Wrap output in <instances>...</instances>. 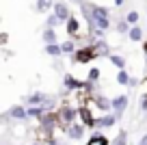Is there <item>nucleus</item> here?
Here are the masks:
<instances>
[{"label":"nucleus","mask_w":147,"mask_h":145,"mask_svg":"<svg viewBox=\"0 0 147 145\" xmlns=\"http://www.w3.org/2000/svg\"><path fill=\"white\" fill-rule=\"evenodd\" d=\"M117 33H119V35H128V30H130V28H132V26H130V22H128V20H119V22H117Z\"/></svg>","instance_id":"24"},{"label":"nucleus","mask_w":147,"mask_h":145,"mask_svg":"<svg viewBox=\"0 0 147 145\" xmlns=\"http://www.w3.org/2000/svg\"><path fill=\"white\" fill-rule=\"evenodd\" d=\"M130 74H128V69H117V82L119 85H123V87H128L130 85Z\"/></svg>","instance_id":"20"},{"label":"nucleus","mask_w":147,"mask_h":145,"mask_svg":"<svg viewBox=\"0 0 147 145\" xmlns=\"http://www.w3.org/2000/svg\"><path fill=\"white\" fill-rule=\"evenodd\" d=\"M56 0H37V5H35V11L37 13H50L52 7H54Z\"/></svg>","instance_id":"15"},{"label":"nucleus","mask_w":147,"mask_h":145,"mask_svg":"<svg viewBox=\"0 0 147 145\" xmlns=\"http://www.w3.org/2000/svg\"><path fill=\"white\" fill-rule=\"evenodd\" d=\"M52 11H54V13L61 18V22H63V24L67 22L69 18H71V11H69V5H67V2H63V0H56V2H54V7H52Z\"/></svg>","instance_id":"6"},{"label":"nucleus","mask_w":147,"mask_h":145,"mask_svg":"<svg viewBox=\"0 0 147 145\" xmlns=\"http://www.w3.org/2000/svg\"><path fill=\"white\" fill-rule=\"evenodd\" d=\"M9 43V35L7 33H0V45H7Z\"/></svg>","instance_id":"30"},{"label":"nucleus","mask_w":147,"mask_h":145,"mask_svg":"<svg viewBox=\"0 0 147 145\" xmlns=\"http://www.w3.org/2000/svg\"><path fill=\"white\" fill-rule=\"evenodd\" d=\"M87 78H89V80H93V82H100L102 69L100 67H91V69H89V74H87Z\"/></svg>","instance_id":"26"},{"label":"nucleus","mask_w":147,"mask_h":145,"mask_svg":"<svg viewBox=\"0 0 147 145\" xmlns=\"http://www.w3.org/2000/svg\"><path fill=\"white\" fill-rule=\"evenodd\" d=\"M76 2H82V0H76Z\"/></svg>","instance_id":"34"},{"label":"nucleus","mask_w":147,"mask_h":145,"mask_svg":"<svg viewBox=\"0 0 147 145\" xmlns=\"http://www.w3.org/2000/svg\"><path fill=\"white\" fill-rule=\"evenodd\" d=\"M108 61L115 65L117 69H125V56H123V54H113V52H110V54H108Z\"/></svg>","instance_id":"17"},{"label":"nucleus","mask_w":147,"mask_h":145,"mask_svg":"<svg viewBox=\"0 0 147 145\" xmlns=\"http://www.w3.org/2000/svg\"><path fill=\"white\" fill-rule=\"evenodd\" d=\"M71 56H74L76 63H91V61H95L97 56H102V54H100V50H97V45L91 43V45H87V48H78Z\"/></svg>","instance_id":"1"},{"label":"nucleus","mask_w":147,"mask_h":145,"mask_svg":"<svg viewBox=\"0 0 147 145\" xmlns=\"http://www.w3.org/2000/svg\"><path fill=\"white\" fill-rule=\"evenodd\" d=\"M128 104H130V98H128L125 93L110 98V106H113V113H115L119 119L123 117V113H125V108H128Z\"/></svg>","instance_id":"3"},{"label":"nucleus","mask_w":147,"mask_h":145,"mask_svg":"<svg viewBox=\"0 0 147 145\" xmlns=\"http://www.w3.org/2000/svg\"><path fill=\"white\" fill-rule=\"evenodd\" d=\"M125 5V0H115V7H123Z\"/></svg>","instance_id":"32"},{"label":"nucleus","mask_w":147,"mask_h":145,"mask_svg":"<svg viewBox=\"0 0 147 145\" xmlns=\"http://www.w3.org/2000/svg\"><path fill=\"white\" fill-rule=\"evenodd\" d=\"M128 39H130V41H143V28L138 26V24L128 30Z\"/></svg>","instance_id":"18"},{"label":"nucleus","mask_w":147,"mask_h":145,"mask_svg":"<svg viewBox=\"0 0 147 145\" xmlns=\"http://www.w3.org/2000/svg\"><path fill=\"white\" fill-rule=\"evenodd\" d=\"M110 145H128V132H125V130H121L119 134L115 136V139L110 141Z\"/></svg>","instance_id":"23"},{"label":"nucleus","mask_w":147,"mask_h":145,"mask_svg":"<svg viewBox=\"0 0 147 145\" xmlns=\"http://www.w3.org/2000/svg\"><path fill=\"white\" fill-rule=\"evenodd\" d=\"M65 30H67L69 37H78V33H80V20L71 15V18L65 22Z\"/></svg>","instance_id":"11"},{"label":"nucleus","mask_w":147,"mask_h":145,"mask_svg":"<svg viewBox=\"0 0 147 145\" xmlns=\"http://www.w3.org/2000/svg\"><path fill=\"white\" fill-rule=\"evenodd\" d=\"M56 117H59L61 126H69V123H74L76 119H78V108L76 106H61L59 113H56Z\"/></svg>","instance_id":"2"},{"label":"nucleus","mask_w":147,"mask_h":145,"mask_svg":"<svg viewBox=\"0 0 147 145\" xmlns=\"http://www.w3.org/2000/svg\"><path fill=\"white\" fill-rule=\"evenodd\" d=\"M117 121H119V117H117V115L113 113V110H110V113H102L100 117H97L95 128H113Z\"/></svg>","instance_id":"7"},{"label":"nucleus","mask_w":147,"mask_h":145,"mask_svg":"<svg viewBox=\"0 0 147 145\" xmlns=\"http://www.w3.org/2000/svg\"><path fill=\"white\" fill-rule=\"evenodd\" d=\"M41 39H43V43H56V33H54V28L46 26V30L41 33Z\"/></svg>","instance_id":"19"},{"label":"nucleus","mask_w":147,"mask_h":145,"mask_svg":"<svg viewBox=\"0 0 147 145\" xmlns=\"http://www.w3.org/2000/svg\"><path fill=\"white\" fill-rule=\"evenodd\" d=\"M93 104H95V108L100 110V113H110V110H113L110 100L104 98V95H93Z\"/></svg>","instance_id":"9"},{"label":"nucleus","mask_w":147,"mask_h":145,"mask_svg":"<svg viewBox=\"0 0 147 145\" xmlns=\"http://www.w3.org/2000/svg\"><path fill=\"white\" fill-rule=\"evenodd\" d=\"M141 113H147V93L141 98Z\"/></svg>","instance_id":"29"},{"label":"nucleus","mask_w":147,"mask_h":145,"mask_svg":"<svg viewBox=\"0 0 147 145\" xmlns=\"http://www.w3.org/2000/svg\"><path fill=\"white\" fill-rule=\"evenodd\" d=\"M136 145H147V134H143V136H141V141H138Z\"/></svg>","instance_id":"31"},{"label":"nucleus","mask_w":147,"mask_h":145,"mask_svg":"<svg viewBox=\"0 0 147 145\" xmlns=\"http://www.w3.org/2000/svg\"><path fill=\"white\" fill-rule=\"evenodd\" d=\"M46 54L52 56V59L63 56V48H61V43H59V41H56V43H46Z\"/></svg>","instance_id":"16"},{"label":"nucleus","mask_w":147,"mask_h":145,"mask_svg":"<svg viewBox=\"0 0 147 145\" xmlns=\"http://www.w3.org/2000/svg\"><path fill=\"white\" fill-rule=\"evenodd\" d=\"M61 48H63V54H74V52L78 50V48H76V43H74L71 39L63 41V43H61Z\"/></svg>","instance_id":"25"},{"label":"nucleus","mask_w":147,"mask_h":145,"mask_svg":"<svg viewBox=\"0 0 147 145\" xmlns=\"http://www.w3.org/2000/svg\"><path fill=\"white\" fill-rule=\"evenodd\" d=\"M59 24H63V22H61V18L54 13V11H50V13H48V18H46V26H50V28H56Z\"/></svg>","instance_id":"21"},{"label":"nucleus","mask_w":147,"mask_h":145,"mask_svg":"<svg viewBox=\"0 0 147 145\" xmlns=\"http://www.w3.org/2000/svg\"><path fill=\"white\" fill-rule=\"evenodd\" d=\"M95 26H97V28H102V30H108V28H110V18L95 20Z\"/></svg>","instance_id":"28"},{"label":"nucleus","mask_w":147,"mask_h":145,"mask_svg":"<svg viewBox=\"0 0 147 145\" xmlns=\"http://www.w3.org/2000/svg\"><path fill=\"white\" fill-rule=\"evenodd\" d=\"M84 123H78V121H74V123H69V126H65V136L67 139H71V141H80L84 136Z\"/></svg>","instance_id":"5"},{"label":"nucleus","mask_w":147,"mask_h":145,"mask_svg":"<svg viewBox=\"0 0 147 145\" xmlns=\"http://www.w3.org/2000/svg\"><path fill=\"white\" fill-rule=\"evenodd\" d=\"M125 20L130 22V26H136V24H138V20H141V15H138V11H128Z\"/></svg>","instance_id":"27"},{"label":"nucleus","mask_w":147,"mask_h":145,"mask_svg":"<svg viewBox=\"0 0 147 145\" xmlns=\"http://www.w3.org/2000/svg\"><path fill=\"white\" fill-rule=\"evenodd\" d=\"M26 110H28V119H41L43 115L48 113V110L43 108V104H28Z\"/></svg>","instance_id":"12"},{"label":"nucleus","mask_w":147,"mask_h":145,"mask_svg":"<svg viewBox=\"0 0 147 145\" xmlns=\"http://www.w3.org/2000/svg\"><path fill=\"white\" fill-rule=\"evenodd\" d=\"M48 98H50V95L43 93V91H35V93H30V95L26 98V104H43Z\"/></svg>","instance_id":"14"},{"label":"nucleus","mask_w":147,"mask_h":145,"mask_svg":"<svg viewBox=\"0 0 147 145\" xmlns=\"http://www.w3.org/2000/svg\"><path fill=\"white\" fill-rule=\"evenodd\" d=\"M89 7H91V15H93V20L110 18V11L106 9V7H102V5H89Z\"/></svg>","instance_id":"13"},{"label":"nucleus","mask_w":147,"mask_h":145,"mask_svg":"<svg viewBox=\"0 0 147 145\" xmlns=\"http://www.w3.org/2000/svg\"><path fill=\"white\" fill-rule=\"evenodd\" d=\"M78 117H80V121H82L87 128H95V123H97V117L91 113V106H89L87 102L78 106Z\"/></svg>","instance_id":"4"},{"label":"nucleus","mask_w":147,"mask_h":145,"mask_svg":"<svg viewBox=\"0 0 147 145\" xmlns=\"http://www.w3.org/2000/svg\"><path fill=\"white\" fill-rule=\"evenodd\" d=\"M91 141H93L95 145H110V139H108V136H104L102 132H93Z\"/></svg>","instance_id":"22"},{"label":"nucleus","mask_w":147,"mask_h":145,"mask_svg":"<svg viewBox=\"0 0 147 145\" xmlns=\"http://www.w3.org/2000/svg\"><path fill=\"white\" fill-rule=\"evenodd\" d=\"M63 85H65L67 91H82L84 80H78L74 74H65V76H63Z\"/></svg>","instance_id":"8"},{"label":"nucleus","mask_w":147,"mask_h":145,"mask_svg":"<svg viewBox=\"0 0 147 145\" xmlns=\"http://www.w3.org/2000/svg\"><path fill=\"white\" fill-rule=\"evenodd\" d=\"M30 145H41V143H30Z\"/></svg>","instance_id":"33"},{"label":"nucleus","mask_w":147,"mask_h":145,"mask_svg":"<svg viewBox=\"0 0 147 145\" xmlns=\"http://www.w3.org/2000/svg\"><path fill=\"white\" fill-rule=\"evenodd\" d=\"M7 115H9V117H13V119H20V121H26V119H28V110H26V106H20V104L11 106Z\"/></svg>","instance_id":"10"}]
</instances>
